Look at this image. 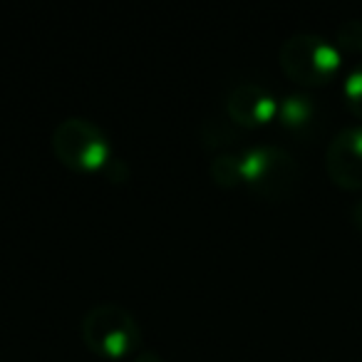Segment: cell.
<instances>
[{
    "label": "cell",
    "instance_id": "cell-1",
    "mask_svg": "<svg viewBox=\"0 0 362 362\" xmlns=\"http://www.w3.org/2000/svg\"><path fill=\"white\" fill-rule=\"evenodd\" d=\"M80 335L87 350L105 360L134 357L141 345V327L136 315L115 300L95 303L82 317Z\"/></svg>",
    "mask_w": 362,
    "mask_h": 362
},
{
    "label": "cell",
    "instance_id": "cell-2",
    "mask_svg": "<svg viewBox=\"0 0 362 362\" xmlns=\"http://www.w3.org/2000/svg\"><path fill=\"white\" fill-rule=\"evenodd\" d=\"M281 70L303 87H322L340 72L342 50L315 33H296L278 50Z\"/></svg>",
    "mask_w": 362,
    "mask_h": 362
},
{
    "label": "cell",
    "instance_id": "cell-3",
    "mask_svg": "<svg viewBox=\"0 0 362 362\" xmlns=\"http://www.w3.org/2000/svg\"><path fill=\"white\" fill-rule=\"evenodd\" d=\"M52 151L72 171H97L112 161L105 129L85 117H67L52 129Z\"/></svg>",
    "mask_w": 362,
    "mask_h": 362
},
{
    "label": "cell",
    "instance_id": "cell-4",
    "mask_svg": "<svg viewBox=\"0 0 362 362\" xmlns=\"http://www.w3.org/2000/svg\"><path fill=\"white\" fill-rule=\"evenodd\" d=\"M298 179V164L291 151L276 144L251 146L241 156V181L266 199H283Z\"/></svg>",
    "mask_w": 362,
    "mask_h": 362
},
{
    "label": "cell",
    "instance_id": "cell-5",
    "mask_svg": "<svg viewBox=\"0 0 362 362\" xmlns=\"http://www.w3.org/2000/svg\"><path fill=\"white\" fill-rule=\"evenodd\" d=\"M325 171L332 184L347 192L362 189V124H350L330 139L325 149Z\"/></svg>",
    "mask_w": 362,
    "mask_h": 362
},
{
    "label": "cell",
    "instance_id": "cell-6",
    "mask_svg": "<svg viewBox=\"0 0 362 362\" xmlns=\"http://www.w3.org/2000/svg\"><path fill=\"white\" fill-rule=\"evenodd\" d=\"M228 119L238 127H261L278 117V100L256 82H241L226 100Z\"/></svg>",
    "mask_w": 362,
    "mask_h": 362
},
{
    "label": "cell",
    "instance_id": "cell-7",
    "mask_svg": "<svg viewBox=\"0 0 362 362\" xmlns=\"http://www.w3.org/2000/svg\"><path fill=\"white\" fill-rule=\"evenodd\" d=\"M278 119L291 132H308L317 119V105L310 95L296 92L278 102Z\"/></svg>",
    "mask_w": 362,
    "mask_h": 362
},
{
    "label": "cell",
    "instance_id": "cell-8",
    "mask_svg": "<svg viewBox=\"0 0 362 362\" xmlns=\"http://www.w3.org/2000/svg\"><path fill=\"white\" fill-rule=\"evenodd\" d=\"M211 176L221 187H233L241 181V156L233 154H218L211 161Z\"/></svg>",
    "mask_w": 362,
    "mask_h": 362
},
{
    "label": "cell",
    "instance_id": "cell-9",
    "mask_svg": "<svg viewBox=\"0 0 362 362\" xmlns=\"http://www.w3.org/2000/svg\"><path fill=\"white\" fill-rule=\"evenodd\" d=\"M342 95H345V102L350 107V112L362 119V62H357L350 72L345 75V82H342Z\"/></svg>",
    "mask_w": 362,
    "mask_h": 362
},
{
    "label": "cell",
    "instance_id": "cell-10",
    "mask_svg": "<svg viewBox=\"0 0 362 362\" xmlns=\"http://www.w3.org/2000/svg\"><path fill=\"white\" fill-rule=\"evenodd\" d=\"M337 47L347 52H362V21H345L337 28Z\"/></svg>",
    "mask_w": 362,
    "mask_h": 362
},
{
    "label": "cell",
    "instance_id": "cell-11",
    "mask_svg": "<svg viewBox=\"0 0 362 362\" xmlns=\"http://www.w3.org/2000/svg\"><path fill=\"white\" fill-rule=\"evenodd\" d=\"M132 362H164V360H161V355L154 350H139L132 357Z\"/></svg>",
    "mask_w": 362,
    "mask_h": 362
},
{
    "label": "cell",
    "instance_id": "cell-12",
    "mask_svg": "<svg viewBox=\"0 0 362 362\" xmlns=\"http://www.w3.org/2000/svg\"><path fill=\"white\" fill-rule=\"evenodd\" d=\"M350 216H352V223H355V226L362 231V199H360V202H355V206H352Z\"/></svg>",
    "mask_w": 362,
    "mask_h": 362
}]
</instances>
